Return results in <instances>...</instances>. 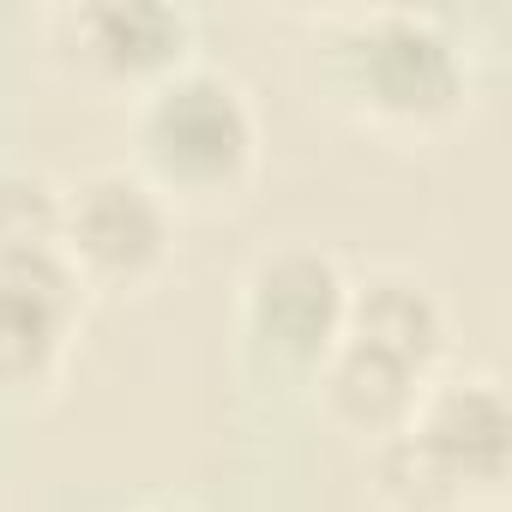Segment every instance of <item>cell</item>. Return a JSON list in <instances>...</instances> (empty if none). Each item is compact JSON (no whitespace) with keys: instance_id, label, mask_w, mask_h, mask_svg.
Here are the masks:
<instances>
[{"instance_id":"obj_5","label":"cell","mask_w":512,"mask_h":512,"mask_svg":"<svg viewBox=\"0 0 512 512\" xmlns=\"http://www.w3.org/2000/svg\"><path fill=\"white\" fill-rule=\"evenodd\" d=\"M163 241H169V217L163 199L121 169H103L91 181H79L61 199V260L85 278L103 284H139L157 260H163Z\"/></svg>"},{"instance_id":"obj_1","label":"cell","mask_w":512,"mask_h":512,"mask_svg":"<svg viewBox=\"0 0 512 512\" xmlns=\"http://www.w3.org/2000/svg\"><path fill=\"white\" fill-rule=\"evenodd\" d=\"M446 350L440 302L416 278H374L350 290L338 350L326 356V392L356 428H404Z\"/></svg>"},{"instance_id":"obj_3","label":"cell","mask_w":512,"mask_h":512,"mask_svg":"<svg viewBox=\"0 0 512 512\" xmlns=\"http://www.w3.org/2000/svg\"><path fill=\"white\" fill-rule=\"evenodd\" d=\"M145 163L175 193H223L253 163V115L217 73H175L139 115Z\"/></svg>"},{"instance_id":"obj_9","label":"cell","mask_w":512,"mask_h":512,"mask_svg":"<svg viewBox=\"0 0 512 512\" xmlns=\"http://www.w3.org/2000/svg\"><path fill=\"white\" fill-rule=\"evenodd\" d=\"M61 241V199L37 175H0V253L55 247Z\"/></svg>"},{"instance_id":"obj_6","label":"cell","mask_w":512,"mask_h":512,"mask_svg":"<svg viewBox=\"0 0 512 512\" xmlns=\"http://www.w3.org/2000/svg\"><path fill=\"white\" fill-rule=\"evenodd\" d=\"M344 85L374 115L434 121L464 97L458 49L422 19H374L356 49H344Z\"/></svg>"},{"instance_id":"obj_8","label":"cell","mask_w":512,"mask_h":512,"mask_svg":"<svg viewBox=\"0 0 512 512\" xmlns=\"http://www.w3.org/2000/svg\"><path fill=\"white\" fill-rule=\"evenodd\" d=\"M85 31H91V55L109 67V73H163L181 49V19L163 13V7H97L85 13Z\"/></svg>"},{"instance_id":"obj_7","label":"cell","mask_w":512,"mask_h":512,"mask_svg":"<svg viewBox=\"0 0 512 512\" xmlns=\"http://www.w3.org/2000/svg\"><path fill=\"white\" fill-rule=\"evenodd\" d=\"M79 272L61 247L0 253V386H43L79 314Z\"/></svg>"},{"instance_id":"obj_4","label":"cell","mask_w":512,"mask_h":512,"mask_svg":"<svg viewBox=\"0 0 512 512\" xmlns=\"http://www.w3.org/2000/svg\"><path fill=\"white\" fill-rule=\"evenodd\" d=\"M344 314H350V284L314 247L266 253L247 278V332L284 368H326Z\"/></svg>"},{"instance_id":"obj_2","label":"cell","mask_w":512,"mask_h":512,"mask_svg":"<svg viewBox=\"0 0 512 512\" xmlns=\"http://www.w3.org/2000/svg\"><path fill=\"white\" fill-rule=\"evenodd\" d=\"M512 458V416L494 380H452L440 392H422L410 422L398 428L386 464L416 482L422 500H458V494H500ZM386 476V482H404Z\"/></svg>"}]
</instances>
